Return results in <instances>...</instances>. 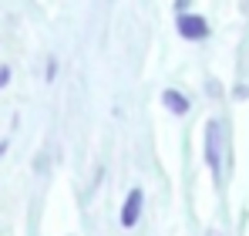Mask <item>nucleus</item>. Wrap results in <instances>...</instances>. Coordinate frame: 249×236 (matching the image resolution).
<instances>
[{
  "mask_svg": "<svg viewBox=\"0 0 249 236\" xmlns=\"http://www.w3.org/2000/svg\"><path fill=\"white\" fill-rule=\"evenodd\" d=\"M142 202H145V193H142V189H131V193L124 196V206H122V226H124V230H131V226L138 223V216H142Z\"/></svg>",
  "mask_w": 249,
  "mask_h": 236,
  "instance_id": "3",
  "label": "nucleus"
},
{
  "mask_svg": "<svg viewBox=\"0 0 249 236\" xmlns=\"http://www.w3.org/2000/svg\"><path fill=\"white\" fill-rule=\"evenodd\" d=\"M222 149H219V121L212 118L206 125V162H209V172L215 176V182H219V165H222Z\"/></svg>",
  "mask_w": 249,
  "mask_h": 236,
  "instance_id": "1",
  "label": "nucleus"
},
{
  "mask_svg": "<svg viewBox=\"0 0 249 236\" xmlns=\"http://www.w3.org/2000/svg\"><path fill=\"white\" fill-rule=\"evenodd\" d=\"M7 81H10V71H7V68H0V88H3Z\"/></svg>",
  "mask_w": 249,
  "mask_h": 236,
  "instance_id": "5",
  "label": "nucleus"
},
{
  "mask_svg": "<svg viewBox=\"0 0 249 236\" xmlns=\"http://www.w3.org/2000/svg\"><path fill=\"white\" fill-rule=\"evenodd\" d=\"M162 105H165L172 115H185V112H189V98H185L182 91H175V88H165V91H162Z\"/></svg>",
  "mask_w": 249,
  "mask_h": 236,
  "instance_id": "4",
  "label": "nucleus"
},
{
  "mask_svg": "<svg viewBox=\"0 0 249 236\" xmlns=\"http://www.w3.org/2000/svg\"><path fill=\"white\" fill-rule=\"evenodd\" d=\"M178 34L185 40H202L209 38V24L199 14H178Z\"/></svg>",
  "mask_w": 249,
  "mask_h": 236,
  "instance_id": "2",
  "label": "nucleus"
},
{
  "mask_svg": "<svg viewBox=\"0 0 249 236\" xmlns=\"http://www.w3.org/2000/svg\"><path fill=\"white\" fill-rule=\"evenodd\" d=\"M206 236H222V233H219V230H209V233Z\"/></svg>",
  "mask_w": 249,
  "mask_h": 236,
  "instance_id": "6",
  "label": "nucleus"
}]
</instances>
